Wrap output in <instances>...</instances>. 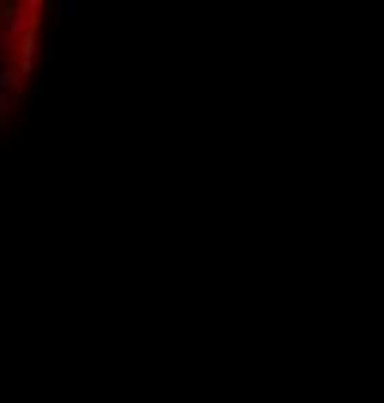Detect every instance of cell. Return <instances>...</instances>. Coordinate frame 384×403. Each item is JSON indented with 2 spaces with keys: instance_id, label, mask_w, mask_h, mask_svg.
Returning a JSON list of instances; mask_svg holds the SVG:
<instances>
[{
  "instance_id": "6da1fadb",
  "label": "cell",
  "mask_w": 384,
  "mask_h": 403,
  "mask_svg": "<svg viewBox=\"0 0 384 403\" xmlns=\"http://www.w3.org/2000/svg\"><path fill=\"white\" fill-rule=\"evenodd\" d=\"M39 24L43 0H0V128L28 89Z\"/></svg>"
}]
</instances>
